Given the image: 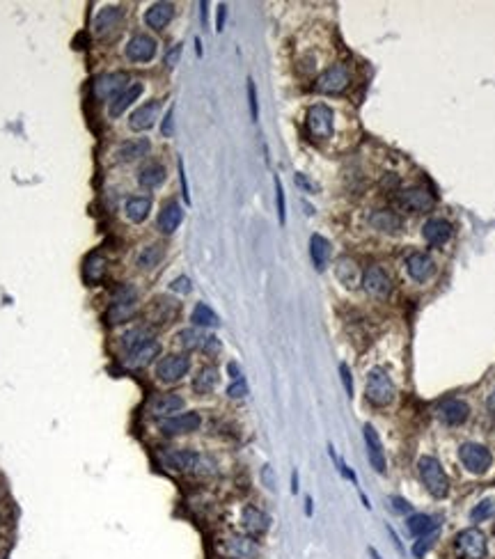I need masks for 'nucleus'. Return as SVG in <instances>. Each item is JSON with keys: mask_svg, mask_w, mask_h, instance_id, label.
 <instances>
[{"mask_svg": "<svg viewBox=\"0 0 495 559\" xmlns=\"http://www.w3.org/2000/svg\"><path fill=\"white\" fill-rule=\"evenodd\" d=\"M397 207L402 211H410V214H424V211H431L433 204H436V197L429 193L424 186H410V188H402L395 195Z\"/></svg>", "mask_w": 495, "mask_h": 559, "instance_id": "39448f33", "label": "nucleus"}, {"mask_svg": "<svg viewBox=\"0 0 495 559\" xmlns=\"http://www.w3.org/2000/svg\"><path fill=\"white\" fill-rule=\"evenodd\" d=\"M454 545H456V552L461 559H484L488 550L484 532H479L477 527H468L463 532H459Z\"/></svg>", "mask_w": 495, "mask_h": 559, "instance_id": "423d86ee", "label": "nucleus"}, {"mask_svg": "<svg viewBox=\"0 0 495 559\" xmlns=\"http://www.w3.org/2000/svg\"><path fill=\"white\" fill-rule=\"evenodd\" d=\"M390 507H392V511H397V514H410L412 511L410 502L404 500V497H399V495L390 497Z\"/></svg>", "mask_w": 495, "mask_h": 559, "instance_id": "de8ad7c7", "label": "nucleus"}, {"mask_svg": "<svg viewBox=\"0 0 495 559\" xmlns=\"http://www.w3.org/2000/svg\"><path fill=\"white\" fill-rule=\"evenodd\" d=\"M431 541H433V534H429V536H419L417 541H415V545H412V555H415L417 559H422V557L426 555V550H429Z\"/></svg>", "mask_w": 495, "mask_h": 559, "instance_id": "49530a36", "label": "nucleus"}, {"mask_svg": "<svg viewBox=\"0 0 495 559\" xmlns=\"http://www.w3.org/2000/svg\"><path fill=\"white\" fill-rule=\"evenodd\" d=\"M124 211H126V218L131 223H142L151 211V200H149V197H142V195L129 197Z\"/></svg>", "mask_w": 495, "mask_h": 559, "instance_id": "f704fd0d", "label": "nucleus"}, {"mask_svg": "<svg viewBox=\"0 0 495 559\" xmlns=\"http://www.w3.org/2000/svg\"><path fill=\"white\" fill-rule=\"evenodd\" d=\"M309 257H312V264L316 271L326 269L328 257H330V243L321 234H312V238H309Z\"/></svg>", "mask_w": 495, "mask_h": 559, "instance_id": "473e14b6", "label": "nucleus"}, {"mask_svg": "<svg viewBox=\"0 0 495 559\" xmlns=\"http://www.w3.org/2000/svg\"><path fill=\"white\" fill-rule=\"evenodd\" d=\"M459 459L465 466L468 472L472 475H484L488 472V468L493 466V456L484 445H477V442H465L459 449Z\"/></svg>", "mask_w": 495, "mask_h": 559, "instance_id": "1a4fd4ad", "label": "nucleus"}, {"mask_svg": "<svg viewBox=\"0 0 495 559\" xmlns=\"http://www.w3.org/2000/svg\"><path fill=\"white\" fill-rule=\"evenodd\" d=\"M408 532L412 536H429V534H436L438 529V521L433 516H426V514H412L408 518Z\"/></svg>", "mask_w": 495, "mask_h": 559, "instance_id": "72a5a7b5", "label": "nucleus"}, {"mask_svg": "<svg viewBox=\"0 0 495 559\" xmlns=\"http://www.w3.org/2000/svg\"><path fill=\"white\" fill-rule=\"evenodd\" d=\"M147 342H151V330L147 328V326H138V328L129 330V332H124V337H122V346H124V349H126L129 353H131V351H135L138 346L147 344Z\"/></svg>", "mask_w": 495, "mask_h": 559, "instance_id": "4c0bfd02", "label": "nucleus"}, {"mask_svg": "<svg viewBox=\"0 0 495 559\" xmlns=\"http://www.w3.org/2000/svg\"><path fill=\"white\" fill-rule=\"evenodd\" d=\"M172 133H175V108H168L161 124V135L163 138H172Z\"/></svg>", "mask_w": 495, "mask_h": 559, "instance_id": "c03bdc74", "label": "nucleus"}, {"mask_svg": "<svg viewBox=\"0 0 495 559\" xmlns=\"http://www.w3.org/2000/svg\"><path fill=\"white\" fill-rule=\"evenodd\" d=\"M184 220V209L179 207V202H168L158 214V229L163 234H172L175 229H179V225Z\"/></svg>", "mask_w": 495, "mask_h": 559, "instance_id": "cd10ccee", "label": "nucleus"}, {"mask_svg": "<svg viewBox=\"0 0 495 559\" xmlns=\"http://www.w3.org/2000/svg\"><path fill=\"white\" fill-rule=\"evenodd\" d=\"M199 424H202V418H199L197 413H182V415H175V418L163 420L161 431L165 435H184V433L197 431Z\"/></svg>", "mask_w": 495, "mask_h": 559, "instance_id": "dca6fc26", "label": "nucleus"}, {"mask_svg": "<svg viewBox=\"0 0 495 559\" xmlns=\"http://www.w3.org/2000/svg\"><path fill=\"white\" fill-rule=\"evenodd\" d=\"M165 257V248L161 243H151L147 248H142V252L138 255V269L140 271H151L161 264V259Z\"/></svg>", "mask_w": 495, "mask_h": 559, "instance_id": "c9c22d12", "label": "nucleus"}, {"mask_svg": "<svg viewBox=\"0 0 495 559\" xmlns=\"http://www.w3.org/2000/svg\"><path fill=\"white\" fill-rule=\"evenodd\" d=\"M122 19H124L122 8H106V10H101L99 14H96V19H94V35L99 37V39L108 37L110 32H115L117 28H120Z\"/></svg>", "mask_w": 495, "mask_h": 559, "instance_id": "412c9836", "label": "nucleus"}, {"mask_svg": "<svg viewBox=\"0 0 495 559\" xmlns=\"http://www.w3.org/2000/svg\"><path fill=\"white\" fill-rule=\"evenodd\" d=\"M135 312H138V291L135 287H131V284H122L113 294V303H110V308L106 312V321L110 326L124 323L129 321Z\"/></svg>", "mask_w": 495, "mask_h": 559, "instance_id": "f03ea898", "label": "nucleus"}, {"mask_svg": "<svg viewBox=\"0 0 495 559\" xmlns=\"http://www.w3.org/2000/svg\"><path fill=\"white\" fill-rule=\"evenodd\" d=\"M397 186H399V176L390 174V176H385V179H383V188L392 190V188H397Z\"/></svg>", "mask_w": 495, "mask_h": 559, "instance_id": "13d9d810", "label": "nucleus"}, {"mask_svg": "<svg viewBox=\"0 0 495 559\" xmlns=\"http://www.w3.org/2000/svg\"><path fill=\"white\" fill-rule=\"evenodd\" d=\"M225 16H227V8L225 5H218V21H216L218 32H223V28H225Z\"/></svg>", "mask_w": 495, "mask_h": 559, "instance_id": "6e6d98bb", "label": "nucleus"}, {"mask_svg": "<svg viewBox=\"0 0 495 559\" xmlns=\"http://www.w3.org/2000/svg\"><path fill=\"white\" fill-rule=\"evenodd\" d=\"M227 369H230V374H232V378L236 380V378H241V374H239V367L234 365V363H230V367H227Z\"/></svg>", "mask_w": 495, "mask_h": 559, "instance_id": "052dcab7", "label": "nucleus"}, {"mask_svg": "<svg viewBox=\"0 0 495 559\" xmlns=\"http://www.w3.org/2000/svg\"><path fill=\"white\" fill-rule=\"evenodd\" d=\"M218 385V369L216 367H202L197 372V376L192 378V390L197 394H209L213 392V387Z\"/></svg>", "mask_w": 495, "mask_h": 559, "instance_id": "e433bc0d", "label": "nucleus"}, {"mask_svg": "<svg viewBox=\"0 0 495 559\" xmlns=\"http://www.w3.org/2000/svg\"><path fill=\"white\" fill-rule=\"evenodd\" d=\"M364 394H367V401L371 406H376V408L390 406L392 401H395V394H397L395 380H392V376L385 369H381V367H374V369L369 372V376H367Z\"/></svg>", "mask_w": 495, "mask_h": 559, "instance_id": "f257e3e1", "label": "nucleus"}, {"mask_svg": "<svg viewBox=\"0 0 495 559\" xmlns=\"http://www.w3.org/2000/svg\"><path fill=\"white\" fill-rule=\"evenodd\" d=\"M165 168L161 163L151 161V163H144L140 168V172H138V183H140L142 188H158L161 183L165 181Z\"/></svg>", "mask_w": 495, "mask_h": 559, "instance_id": "c756f323", "label": "nucleus"}, {"mask_svg": "<svg viewBox=\"0 0 495 559\" xmlns=\"http://www.w3.org/2000/svg\"><path fill=\"white\" fill-rule=\"evenodd\" d=\"M349 83H351L349 67L344 62H337V65H330L328 69L323 71L319 78H316L314 90L321 92V94H340V92L346 90Z\"/></svg>", "mask_w": 495, "mask_h": 559, "instance_id": "6e6552de", "label": "nucleus"}, {"mask_svg": "<svg viewBox=\"0 0 495 559\" xmlns=\"http://www.w3.org/2000/svg\"><path fill=\"white\" fill-rule=\"evenodd\" d=\"M305 128L309 140L326 142L333 138L335 131V115L326 104H314L305 115Z\"/></svg>", "mask_w": 495, "mask_h": 559, "instance_id": "7ed1b4c3", "label": "nucleus"}, {"mask_svg": "<svg viewBox=\"0 0 495 559\" xmlns=\"http://www.w3.org/2000/svg\"><path fill=\"white\" fill-rule=\"evenodd\" d=\"M305 514H307V516H312V500H309V497L305 500Z\"/></svg>", "mask_w": 495, "mask_h": 559, "instance_id": "e2e57ef3", "label": "nucleus"}, {"mask_svg": "<svg viewBox=\"0 0 495 559\" xmlns=\"http://www.w3.org/2000/svg\"><path fill=\"white\" fill-rule=\"evenodd\" d=\"M190 369V360L188 356H165L156 367V376L163 380V383H177L182 380Z\"/></svg>", "mask_w": 495, "mask_h": 559, "instance_id": "f8f14e48", "label": "nucleus"}, {"mask_svg": "<svg viewBox=\"0 0 495 559\" xmlns=\"http://www.w3.org/2000/svg\"><path fill=\"white\" fill-rule=\"evenodd\" d=\"M335 275H337V280H340V282L346 289H355L358 284L362 282V273H360V269H358L355 259H351V257H340V259H337Z\"/></svg>", "mask_w": 495, "mask_h": 559, "instance_id": "5701e85b", "label": "nucleus"}, {"mask_svg": "<svg viewBox=\"0 0 495 559\" xmlns=\"http://www.w3.org/2000/svg\"><path fill=\"white\" fill-rule=\"evenodd\" d=\"M248 101H250V115L252 119L259 117V106H257V87H254L252 78H248Z\"/></svg>", "mask_w": 495, "mask_h": 559, "instance_id": "a18cd8bd", "label": "nucleus"}, {"mask_svg": "<svg viewBox=\"0 0 495 559\" xmlns=\"http://www.w3.org/2000/svg\"><path fill=\"white\" fill-rule=\"evenodd\" d=\"M179 179H182V195L186 204H190V193H188V181H186V172H184V161L179 159Z\"/></svg>", "mask_w": 495, "mask_h": 559, "instance_id": "603ef678", "label": "nucleus"}, {"mask_svg": "<svg viewBox=\"0 0 495 559\" xmlns=\"http://www.w3.org/2000/svg\"><path fill=\"white\" fill-rule=\"evenodd\" d=\"M296 183H298V186H300L302 190H309V193L314 190V183H309V181L305 179V174H300V172L296 174Z\"/></svg>", "mask_w": 495, "mask_h": 559, "instance_id": "4d7b16f0", "label": "nucleus"}, {"mask_svg": "<svg viewBox=\"0 0 495 559\" xmlns=\"http://www.w3.org/2000/svg\"><path fill=\"white\" fill-rule=\"evenodd\" d=\"M177 339H179V344H182L184 349L190 351V349H197V346H202L206 337L199 335V330H195V328H186V330L179 332Z\"/></svg>", "mask_w": 495, "mask_h": 559, "instance_id": "ea45409f", "label": "nucleus"}, {"mask_svg": "<svg viewBox=\"0 0 495 559\" xmlns=\"http://www.w3.org/2000/svg\"><path fill=\"white\" fill-rule=\"evenodd\" d=\"M158 111H161V101H156V99L140 106L138 111H133V115L129 117L131 131H147V128H151L158 119Z\"/></svg>", "mask_w": 495, "mask_h": 559, "instance_id": "aec40b11", "label": "nucleus"}, {"mask_svg": "<svg viewBox=\"0 0 495 559\" xmlns=\"http://www.w3.org/2000/svg\"><path fill=\"white\" fill-rule=\"evenodd\" d=\"M292 493H298V472H294L292 477Z\"/></svg>", "mask_w": 495, "mask_h": 559, "instance_id": "680f3d73", "label": "nucleus"}, {"mask_svg": "<svg viewBox=\"0 0 495 559\" xmlns=\"http://www.w3.org/2000/svg\"><path fill=\"white\" fill-rule=\"evenodd\" d=\"M369 225L376 231H385V234H397V231L404 229V218L397 214V211H388V209H376L369 214Z\"/></svg>", "mask_w": 495, "mask_h": 559, "instance_id": "6ab92c4d", "label": "nucleus"}, {"mask_svg": "<svg viewBox=\"0 0 495 559\" xmlns=\"http://www.w3.org/2000/svg\"><path fill=\"white\" fill-rule=\"evenodd\" d=\"M142 94V83H131L126 90H124L120 97L110 101V108H108V113H110V117H122L124 111L133 104V101H138V97Z\"/></svg>", "mask_w": 495, "mask_h": 559, "instance_id": "c85d7f7f", "label": "nucleus"}, {"mask_svg": "<svg viewBox=\"0 0 495 559\" xmlns=\"http://www.w3.org/2000/svg\"><path fill=\"white\" fill-rule=\"evenodd\" d=\"M190 321L195 323L197 328H213V326H218V315L206 303H197L190 315Z\"/></svg>", "mask_w": 495, "mask_h": 559, "instance_id": "58836bf2", "label": "nucleus"}, {"mask_svg": "<svg viewBox=\"0 0 495 559\" xmlns=\"http://www.w3.org/2000/svg\"><path fill=\"white\" fill-rule=\"evenodd\" d=\"M227 559H254L259 555V545L252 536H230L220 545Z\"/></svg>", "mask_w": 495, "mask_h": 559, "instance_id": "ddd939ff", "label": "nucleus"}, {"mask_svg": "<svg viewBox=\"0 0 495 559\" xmlns=\"http://www.w3.org/2000/svg\"><path fill=\"white\" fill-rule=\"evenodd\" d=\"M172 291H179V294H190V280L186 277V275H182V277H177V280H172Z\"/></svg>", "mask_w": 495, "mask_h": 559, "instance_id": "8fccbe9b", "label": "nucleus"}, {"mask_svg": "<svg viewBox=\"0 0 495 559\" xmlns=\"http://www.w3.org/2000/svg\"><path fill=\"white\" fill-rule=\"evenodd\" d=\"M422 236L431 248H440L452 238V225L443 218H429L422 225Z\"/></svg>", "mask_w": 495, "mask_h": 559, "instance_id": "a211bd4d", "label": "nucleus"}, {"mask_svg": "<svg viewBox=\"0 0 495 559\" xmlns=\"http://www.w3.org/2000/svg\"><path fill=\"white\" fill-rule=\"evenodd\" d=\"M245 394H248V383L243 376L236 378L230 387H227V397H232V399H243Z\"/></svg>", "mask_w": 495, "mask_h": 559, "instance_id": "37998d69", "label": "nucleus"}, {"mask_svg": "<svg viewBox=\"0 0 495 559\" xmlns=\"http://www.w3.org/2000/svg\"><path fill=\"white\" fill-rule=\"evenodd\" d=\"M275 200H278V218L280 225L287 223V204H285V188H282L280 176H275Z\"/></svg>", "mask_w": 495, "mask_h": 559, "instance_id": "79ce46f5", "label": "nucleus"}, {"mask_svg": "<svg viewBox=\"0 0 495 559\" xmlns=\"http://www.w3.org/2000/svg\"><path fill=\"white\" fill-rule=\"evenodd\" d=\"M156 56V39L149 35H133L126 44V58L131 62H149Z\"/></svg>", "mask_w": 495, "mask_h": 559, "instance_id": "2eb2a0df", "label": "nucleus"}, {"mask_svg": "<svg viewBox=\"0 0 495 559\" xmlns=\"http://www.w3.org/2000/svg\"><path fill=\"white\" fill-rule=\"evenodd\" d=\"M493 511H495V500L488 497V500H481L477 507L470 511V518H472V523H479V521H484V518L491 516Z\"/></svg>", "mask_w": 495, "mask_h": 559, "instance_id": "a19ab883", "label": "nucleus"}, {"mask_svg": "<svg viewBox=\"0 0 495 559\" xmlns=\"http://www.w3.org/2000/svg\"><path fill=\"white\" fill-rule=\"evenodd\" d=\"M106 271H108V262L106 257L101 255V252H92L87 259H85V280L87 284H99L103 277H106Z\"/></svg>", "mask_w": 495, "mask_h": 559, "instance_id": "2f4dec72", "label": "nucleus"}, {"mask_svg": "<svg viewBox=\"0 0 495 559\" xmlns=\"http://www.w3.org/2000/svg\"><path fill=\"white\" fill-rule=\"evenodd\" d=\"M179 58H182V44H175L168 51V56H165V65H168V67H177Z\"/></svg>", "mask_w": 495, "mask_h": 559, "instance_id": "3c124183", "label": "nucleus"}, {"mask_svg": "<svg viewBox=\"0 0 495 559\" xmlns=\"http://www.w3.org/2000/svg\"><path fill=\"white\" fill-rule=\"evenodd\" d=\"M261 477H264L266 488L275 490V479H273V470H271V466H264V470H261Z\"/></svg>", "mask_w": 495, "mask_h": 559, "instance_id": "5fc2aeb1", "label": "nucleus"}, {"mask_svg": "<svg viewBox=\"0 0 495 559\" xmlns=\"http://www.w3.org/2000/svg\"><path fill=\"white\" fill-rule=\"evenodd\" d=\"M406 271H408V275L415 280V282H426V280H431V275L436 273V262H433L431 255H426V252H412V255L406 259Z\"/></svg>", "mask_w": 495, "mask_h": 559, "instance_id": "f3484780", "label": "nucleus"}, {"mask_svg": "<svg viewBox=\"0 0 495 559\" xmlns=\"http://www.w3.org/2000/svg\"><path fill=\"white\" fill-rule=\"evenodd\" d=\"M417 470H419V477H422L426 490L433 495V497H445L450 493V479H447L443 466L438 463V459H433V456H422V459L417 461Z\"/></svg>", "mask_w": 495, "mask_h": 559, "instance_id": "20e7f679", "label": "nucleus"}, {"mask_svg": "<svg viewBox=\"0 0 495 559\" xmlns=\"http://www.w3.org/2000/svg\"><path fill=\"white\" fill-rule=\"evenodd\" d=\"M438 420L447 426H461L463 422L470 418V406L461 399H447L436 408Z\"/></svg>", "mask_w": 495, "mask_h": 559, "instance_id": "4468645a", "label": "nucleus"}, {"mask_svg": "<svg viewBox=\"0 0 495 559\" xmlns=\"http://www.w3.org/2000/svg\"><path fill=\"white\" fill-rule=\"evenodd\" d=\"M369 555H371V559H381V555L376 552V548H369Z\"/></svg>", "mask_w": 495, "mask_h": 559, "instance_id": "0e129e2a", "label": "nucleus"}, {"mask_svg": "<svg viewBox=\"0 0 495 559\" xmlns=\"http://www.w3.org/2000/svg\"><path fill=\"white\" fill-rule=\"evenodd\" d=\"M362 287L369 296L374 298H388L392 294V280L383 266H369L362 271Z\"/></svg>", "mask_w": 495, "mask_h": 559, "instance_id": "9b49d317", "label": "nucleus"}, {"mask_svg": "<svg viewBox=\"0 0 495 559\" xmlns=\"http://www.w3.org/2000/svg\"><path fill=\"white\" fill-rule=\"evenodd\" d=\"M364 442H367V454H369V463L374 466L376 472H385V456H383V442L378 438L376 429L371 424H364Z\"/></svg>", "mask_w": 495, "mask_h": 559, "instance_id": "4be33fe9", "label": "nucleus"}, {"mask_svg": "<svg viewBox=\"0 0 495 559\" xmlns=\"http://www.w3.org/2000/svg\"><path fill=\"white\" fill-rule=\"evenodd\" d=\"M163 463L175 472H197L204 463V456L192 449H170L163 454Z\"/></svg>", "mask_w": 495, "mask_h": 559, "instance_id": "9d476101", "label": "nucleus"}, {"mask_svg": "<svg viewBox=\"0 0 495 559\" xmlns=\"http://www.w3.org/2000/svg\"><path fill=\"white\" fill-rule=\"evenodd\" d=\"M241 523H243V529L250 536L264 534V532L268 529V525H271V521H268V516L264 514V511H259L257 507H250V504H248V507L243 509V514H241Z\"/></svg>", "mask_w": 495, "mask_h": 559, "instance_id": "393cba45", "label": "nucleus"}, {"mask_svg": "<svg viewBox=\"0 0 495 559\" xmlns=\"http://www.w3.org/2000/svg\"><path fill=\"white\" fill-rule=\"evenodd\" d=\"M486 408H488V411H491V413L495 415V390H493L491 394H488V399H486Z\"/></svg>", "mask_w": 495, "mask_h": 559, "instance_id": "bf43d9fd", "label": "nucleus"}, {"mask_svg": "<svg viewBox=\"0 0 495 559\" xmlns=\"http://www.w3.org/2000/svg\"><path fill=\"white\" fill-rule=\"evenodd\" d=\"M202 349H204L206 353H218V351H220L218 337H206V339H204V344H202Z\"/></svg>", "mask_w": 495, "mask_h": 559, "instance_id": "864d4df0", "label": "nucleus"}, {"mask_svg": "<svg viewBox=\"0 0 495 559\" xmlns=\"http://www.w3.org/2000/svg\"><path fill=\"white\" fill-rule=\"evenodd\" d=\"M158 353H161V344L151 339V342L138 346L135 351H131L126 363H129V367H133V369H140V367H147L151 360L158 358Z\"/></svg>", "mask_w": 495, "mask_h": 559, "instance_id": "7c9ffc66", "label": "nucleus"}, {"mask_svg": "<svg viewBox=\"0 0 495 559\" xmlns=\"http://www.w3.org/2000/svg\"><path fill=\"white\" fill-rule=\"evenodd\" d=\"M186 406L184 397H179L175 392H168V394H161V397H156L154 401L149 404L151 413L158 415V418H175V415L182 411Z\"/></svg>", "mask_w": 495, "mask_h": 559, "instance_id": "b1692460", "label": "nucleus"}, {"mask_svg": "<svg viewBox=\"0 0 495 559\" xmlns=\"http://www.w3.org/2000/svg\"><path fill=\"white\" fill-rule=\"evenodd\" d=\"M129 83V73L126 71H113V73H101V76L94 78L92 83V94L94 99L99 101H108V99H117L120 94L126 90Z\"/></svg>", "mask_w": 495, "mask_h": 559, "instance_id": "0eeeda50", "label": "nucleus"}, {"mask_svg": "<svg viewBox=\"0 0 495 559\" xmlns=\"http://www.w3.org/2000/svg\"><path fill=\"white\" fill-rule=\"evenodd\" d=\"M151 149V142L147 138H135V140H126L124 145L117 147V161L120 163H133L138 159H142V156H147Z\"/></svg>", "mask_w": 495, "mask_h": 559, "instance_id": "a878e982", "label": "nucleus"}, {"mask_svg": "<svg viewBox=\"0 0 495 559\" xmlns=\"http://www.w3.org/2000/svg\"><path fill=\"white\" fill-rule=\"evenodd\" d=\"M172 16H175V5L172 3H154L147 10V14H144V23L154 30H163L165 25L172 21Z\"/></svg>", "mask_w": 495, "mask_h": 559, "instance_id": "bb28decb", "label": "nucleus"}, {"mask_svg": "<svg viewBox=\"0 0 495 559\" xmlns=\"http://www.w3.org/2000/svg\"><path fill=\"white\" fill-rule=\"evenodd\" d=\"M340 376H342L344 390H346L349 397H353V378H351V369L346 365H340Z\"/></svg>", "mask_w": 495, "mask_h": 559, "instance_id": "09e8293b", "label": "nucleus"}]
</instances>
